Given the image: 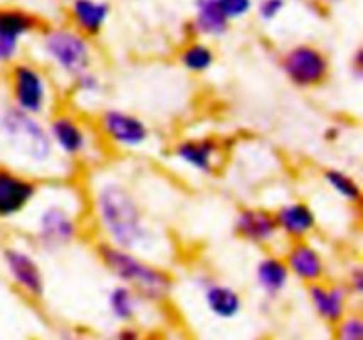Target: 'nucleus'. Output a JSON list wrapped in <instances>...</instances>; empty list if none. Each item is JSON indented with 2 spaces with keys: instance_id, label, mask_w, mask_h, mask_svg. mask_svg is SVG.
Segmentation results:
<instances>
[{
  "instance_id": "393cba45",
  "label": "nucleus",
  "mask_w": 363,
  "mask_h": 340,
  "mask_svg": "<svg viewBox=\"0 0 363 340\" xmlns=\"http://www.w3.org/2000/svg\"><path fill=\"white\" fill-rule=\"evenodd\" d=\"M67 81H69L71 92L77 98H80L82 101H94V99L101 98V94L105 92V80L94 67L82 71L80 74H77V76Z\"/></svg>"
},
{
  "instance_id": "ddd939ff",
  "label": "nucleus",
  "mask_w": 363,
  "mask_h": 340,
  "mask_svg": "<svg viewBox=\"0 0 363 340\" xmlns=\"http://www.w3.org/2000/svg\"><path fill=\"white\" fill-rule=\"evenodd\" d=\"M172 158L199 176H215L223 162V144L211 135L184 137L172 145Z\"/></svg>"
},
{
  "instance_id": "b1692460",
  "label": "nucleus",
  "mask_w": 363,
  "mask_h": 340,
  "mask_svg": "<svg viewBox=\"0 0 363 340\" xmlns=\"http://www.w3.org/2000/svg\"><path fill=\"white\" fill-rule=\"evenodd\" d=\"M323 181L326 188L340 200L351 205H358L362 202V184L351 172H346L339 166H328L323 170Z\"/></svg>"
},
{
  "instance_id": "f8f14e48",
  "label": "nucleus",
  "mask_w": 363,
  "mask_h": 340,
  "mask_svg": "<svg viewBox=\"0 0 363 340\" xmlns=\"http://www.w3.org/2000/svg\"><path fill=\"white\" fill-rule=\"evenodd\" d=\"M2 264L7 276L14 287L21 290L30 300L39 301L46 294V278L39 259L34 250L20 246V244H7L2 250Z\"/></svg>"
},
{
  "instance_id": "5701e85b",
  "label": "nucleus",
  "mask_w": 363,
  "mask_h": 340,
  "mask_svg": "<svg viewBox=\"0 0 363 340\" xmlns=\"http://www.w3.org/2000/svg\"><path fill=\"white\" fill-rule=\"evenodd\" d=\"M177 62L186 73L206 74L216 64V52L202 39H190L177 53Z\"/></svg>"
},
{
  "instance_id": "412c9836",
  "label": "nucleus",
  "mask_w": 363,
  "mask_h": 340,
  "mask_svg": "<svg viewBox=\"0 0 363 340\" xmlns=\"http://www.w3.org/2000/svg\"><path fill=\"white\" fill-rule=\"evenodd\" d=\"M229 18L220 9L218 0H194V16L190 20L191 35L220 39L229 32Z\"/></svg>"
},
{
  "instance_id": "6e6552de",
  "label": "nucleus",
  "mask_w": 363,
  "mask_h": 340,
  "mask_svg": "<svg viewBox=\"0 0 363 340\" xmlns=\"http://www.w3.org/2000/svg\"><path fill=\"white\" fill-rule=\"evenodd\" d=\"M92 126L103 144L119 151H138L152 138V128L147 120L121 106L103 108L96 115Z\"/></svg>"
},
{
  "instance_id": "1a4fd4ad",
  "label": "nucleus",
  "mask_w": 363,
  "mask_h": 340,
  "mask_svg": "<svg viewBox=\"0 0 363 340\" xmlns=\"http://www.w3.org/2000/svg\"><path fill=\"white\" fill-rule=\"evenodd\" d=\"M279 66L286 80L301 91L319 89L332 76V62L325 50L311 42H298L280 53Z\"/></svg>"
},
{
  "instance_id": "aec40b11",
  "label": "nucleus",
  "mask_w": 363,
  "mask_h": 340,
  "mask_svg": "<svg viewBox=\"0 0 363 340\" xmlns=\"http://www.w3.org/2000/svg\"><path fill=\"white\" fill-rule=\"evenodd\" d=\"M255 283L269 300L279 298L289 287L291 273L287 269L286 261L279 254H264L257 261L254 269Z\"/></svg>"
},
{
  "instance_id": "2eb2a0df",
  "label": "nucleus",
  "mask_w": 363,
  "mask_h": 340,
  "mask_svg": "<svg viewBox=\"0 0 363 340\" xmlns=\"http://www.w3.org/2000/svg\"><path fill=\"white\" fill-rule=\"evenodd\" d=\"M291 276L298 282L311 285L326 278L328 275V262L321 248L312 239L287 241V246L282 254Z\"/></svg>"
},
{
  "instance_id": "473e14b6",
  "label": "nucleus",
  "mask_w": 363,
  "mask_h": 340,
  "mask_svg": "<svg viewBox=\"0 0 363 340\" xmlns=\"http://www.w3.org/2000/svg\"><path fill=\"white\" fill-rule=\"evenodd\" d=\"M74 340H94V339H84V336H80V339H74Z\"/></svg>"
},
{
  "instance_id": "c756f323",
  "label": "nucleus",
  "mask_w": 363,
  "mask_h": 340,
  "mask_svg": "<svg viewBox=\"0 0 363 340\" xmlns=\"http://www.w3.org/2000/svg\"><path fill=\"white\" fill-rule=\"evenodd\" d=\"M347 69H350L351 78H353L357 84H360L363 80V48L357 46L354 52L351 53L350 60H347Z\"/></svg>"
},
{
  "instance_id": "cd10ccee",
  "label": "nucleus",
  "mask_w": 363,
  "mask_h": 340,
  "mask_svg": "<svg viewBox=\"0 0 363 340\" xmlns=\"http://www.w3.org/2000/svg\"><path fill=\"white\" fill-rule=\"evenodd\" d=\"M284 9H286V0H259L255 6L259 20L266 23L277 20L284 13Z\"/></svg>"
},
{
  "instance_id": "7c9ffc66",
  "label": "nucleus",
  "mask_w": 363,
  "mask_h": 340,
  "mask_svg": "<svg viewBox=\"0 0 363 340\" xmlns=\"http://www.w3.org/2000/svg\"><path fill=\"white\" fill-rule=\"evenodd\" d=\"M116 340H144V333L140 328L130 324H123L116 333Z\"/></svg>"
},
{
  "instance_id": "423d86ee",
  "label": "nucleus",
  "mask_w": 363,
  "mask_h": 340,
  "mask_svg": "<svg viewBox=\"0 0 363 340\" xmlns=\"http://www.w3.org/2000/svg\"><path fill=\"white\" fill-rule=\"evenodd\" d=\"M53 149L62 162L96 163L101 154V144L94 126L73 110H53L46 119Z\"/></svg>"
},
{
  "instance_id": "9d476101",
  "label": "nucleus",
  "mask_w": 363,
  "mask_h": 340,
  "mask_svg": "<svg viewBox=\"0 0 363 340\" xmlns=\"http://www.w3.org/2000/svg\"><path fill=\"white\" fill-rule=\"evenodd\" d=\"M41 181L11 165H0V222H9L30 211L41 193Z\"/></svg>"
},
{
  "instance_id": "4468645a",
  "label": "nucleus",
  "mask_w": 363,
  "mask_h": 340,
  "mask_svg": "<svg viewBox=\"0 0 363 340\" xmlns=\"http://www.w3.org/2000/svg\"><path fill=\"white\" fill-rule=\"evenodd\" d=\"M233 230L238 239L257 248L273 246L280 237L273 209L262 205H243L236 211Z\"/></svg>"
},
{
  "instance_id": "2f4dec72",
  "label": "nucleus",
  "mask_w": 363,
  "mask_h": 340,
  "mask_svg": "<svg viewBox=\"0 0 363 340\" xmlns=\"http://www.w3.org/2000/svg\"><path fill=\"white\" fill-rule=\"evenodd\" d=\"M319 4H323V6H337V4L344 2V0H318Z\"/></svg>"
},
{
  "instance_id": "7ed1b4c3",
  "label": "nucleus",
  "mask_w": 363,
  "mask_h": 340,
  "mask_svg": "<svg viewBox=\"0 0 363 340\" xmlns=\"http://www.w3.org/2000/svg\"><path fill=\"white\" fill-rule=\"evenodd\" d=\"M0 144L13 158L11 166L38 179H59L66 177V169H74L57 156L45 117L32 115L11 103L0 108Z\"/></svg>"
},
{
  "instance_id": "4be33fe9",
  "label": "nucleus",
  "mask_w": 363,
  "mask_h": 340,
  "mask_svg": "<svg viewBox=\"0 0 363 340\" xmlns=\"http://www.w3.org/2000/svg\"><path fill=\"white\" fill-rule=\"evenodd\" d=\"M142 303H145L133 289L128 285L117 283L106 294V305H108V312L117 322L121 324H130L140 314Z\"/></svg>"
},
{
  "instance_id": "bb28decb",
  "label": "nucleus",
  "mask_w": 363,
  "mask_h": 340,
  "mask_svg": "<svg viewBox=\"0 0 363 340\" xmlns=\"http://www.w3.org/2000/svg\"><path fill=\"white\" fill-rule=\"evenodd\" d=\"M218 6L229 21H234L250 14L254 9V0H218Z\"/></svg>"
},
{
  "instance_id": "20e7f679",
  "label": "nucleus",
  "mask_w": 363,
  "mask_h": 340,
  "mask_svg": "<svg viewBox=\"0 0 363 340\" xmlns=\"http://www.w3.org/2000/svg\"><path fill=\"white\" fill-rule=\"evenodd\" d=\"M94 254L117 282L133 289L145 303H165L172 296L176 285L172 273L152 259L101 239L96 243Z\"/></svg>"
},
{
  "instance_id": "f257e3e1",
  "label": "nucleus",
  "mask_w": 363,
  "mask_h": 340,
  "mask_svg": "<svg viewBox=\"0 0 363 340\" xmlns=\"http://www.w3.org/2000/svg\"><path fill=\"white\" fill-rule=\"evenodd\" d=\"M85 195L89 220L99 239L149 259L167 250L170 239L165 230L156 223L137 186L123 174L94 172Z\"/></svg>"
},
{
  "instance_id": "0eeeda50",
  "label": "nucleus",
  "mask_w": 363,
  "mask_h": 340,
  "mask_svg": "<svg viewBox=\"0 0 363 340\" xmlns=\"http://www.w3.org/2000/svg\"><path fill=\"white\" fill-rule=\"evenodd\" d=\"M11 105L38 117H46L55 106V85L41 64L18 59L7 66Z\"/></svg>"
},
{
  "instance_id": "6ab92c4d",
  "label": "nucleus",
  "mask_w": 363,
  "mask_h": 340,
  "mask_svg": "<svg viewBox=\"0 0 363 340\" xmlns=\"http://www.w3.org/2000/svg\"><path fill=\"white\" fill-rule=\"evenodd\" d=\"M110 6L105 0H71L69 20L71 27L89 39L98 38L106 27L110 18Z\"/></svg>"
},
{
  "instance_id": "a211bd4d",
  "label": "nucleus",
  "mask_w": 363,
  "mask_h": 340,
  "mask_svg": "<svg viewBox=\"0 0 363 340\" xmlns=\"http://www.w3.org/2000/svg\"><path fill=\"white\" fill-rule=\"evenodd\" d=\"M308 301L319 319L328 324H335L347 314L351 296L344 283H330L321 280L308 285Z\"/></svg>"
},
{
  "instance_id": "c85d7f7f",
  "label": "nucleus",
  "mask_w": 363,
  "mask_h": 340,
  "mask_svg": "<svg viewBox=\"0 0 363 340\" xmlns=\"http://www.w3.org/2000/svg\"><path fill=\"white\" fill-rule=\"evenodd\" d=\"M344 285H346L351 298L360 300V296L363 294V268L360 262H357V264H353L347 269V278Z\"/></svg>"
},
{
  "instance_id": "f03ea898",
  "label": "nucleus",
  "mask_w": 363,
  "mask_h": 340,
  "mask_svg": "<svg viewBox=\"0 0 363 340\" xmlns=\"http://www.w3.org/2000/svg\"><path fill=\"white\" fill-rule=\"evenodd\" d=\"M85 204L80 191L71 184L41 188L30 208L28 241L39 254L59 255L69 250L84 236Z\"/></svg>"
},
{
  "instance_id": "a878e982",
  "label": "nucleus",
  "mask_w": 363,
  "mask_h": 340,
  "mask_svg": "<svg viewBox=\"0 0 363 340\" xmlns=\"http://www.w3.org/2000/svg\"><path fill=\"white\" fill-rule=\"evenodd\" d=\"M333 326V340H363V319L358 312H347Z\"/></svg>"
},
{
  "instance_id": "9b49d317",
  "label": "nucleus",
  "mask_w": 363,
  "mask_h": 340,
  "mask_svg": "<svg viewBox=\"0 0 363 340\" xmlns=\"http://www.w3.org/2000/svg\"><path fill=\"white\" fill-rule=\"evenodd\" d=\"M45 27L41 18L20 7H0V66L21 59L23 41Z\"/></svg>"
},
{
  "instance_id": "f3484780",
  "label": "nucleus",
  "mask_w": 363,
  "mask_h": 340,
  "mask_svg": "<svg viewBox=\"0 0 363 340\" xmlns=\"http://www.w3.org/2000/svg\"><path fill=\"white\" fill-rule=\"evenodd\" d=\"M280 237L287 241L311 239L318 230V215L305 200H287L273 209Z\"/></svg>"
},
{
  "instance_id": "39448f33",
  "label": "nucleus",
  "mask_w": 363,
  "mask_h": 340,
  "mask_svg": "<svg viewBox=\"0 0 363 340\" xmlns=\"http://www.w3.org/2000/svg\"><path fill=\"white\" fill-rule=\"evenodd\" d=\"M38 50L43 62L64 80L94 67L92 41L71 25L43 27L38 34Z\"/></svg>"
},
{
  "instance_id": "dca6fc26",
  "label": "nucleus",
  "mask_w": 363,
  "mask_h": 340,
  "mask_svg": "<svg viewBox=\"0 0 363 340\" xmlns=\"http://www.w3.org/2000/svg\"><path fill=\"white\" fill-rule=\"evenodd\" d=\"M195 285L199 287L206 308L215 317L229 321L238 317L243 310V298L229 283H223L209 273H199L195 276Z\"/></svg>"
}]
</instances>
